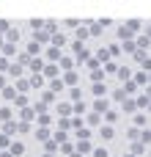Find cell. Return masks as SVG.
I'll use <instances>...</instances> for the list:
<instances>
[{
    "label": "cell",
    "instance_id": "obj_1",
    "mask_svg": "<svg viewBox=\"0 0 151 157\" xmlns=\"http://www.w3.org/2000/svg\"><path fill=\"white\" fill-rule=\"evenodd\" d=\"M8 152H11V155H22V152H25V146H22V144H19V141H17V144H11V146H8Z\"/></svg>",
    "mask_w": 151,
    "mask_h": 157
},
{
    "label": "cell",
    "instance_id": "obj_2",
    "mask_svg": "<svg viewBox=\"0 0 151 157\" xmlns=\"http://www.w3.org/2000/svg\"><path fill=\"white\" fill-rule=\"evenodd\" d=\"M94 157H107V149H102V146H99V149L94 152Z\"/></svg>",
    "mask_w": 151,
    "mask_h": 157
}]
</instances>
